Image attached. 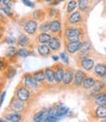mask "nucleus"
<instances>
[{
    "instance_id": "obj_24",
    "label": "nucleus",
    "mask_w": 106,
    "mask_h": 122,
    "mask_svg": "<svg viewBox=\"0 0 106 122\" xmlns=\"http://www.w3.org/2000/svg\"><path fill=\"white\" fill-rule=\"evenodd\" d=\"M56 111H57V114L60 117V116H63V115H65L66 112L68 111V108L65 107V106H63V105H59V106H57L56 107Z\"/></svg>"
},
{
    "instance_id": "obj_20",
    "label": "nucleus",
    "mask_w": 106,
    "mask_h": 122,
    "mask_svg": "<svg viewBox=\"0 0 106 122\" xmlns=\"http://www.w3.org/2000/svg\"><path fill=\"white\" fill-rule=\"evenodd\" d=\"M105 83L101 80H95V82L92 88V90L93 91L94 93H99V92H102L105 88Z\"/></svg>"
},
{
    "instance_id": "obj_35",
    "label": "nucleus",
    "mask_w": 106,
    "mask_h": 122,
    "mask_svg": "<svg viewBox=\"0 0 106 122\" xmlns=\"http://www.w3.org/2000/svg\"><path fill=\"white\" fill-rule=\"evenodd\" d=\"M5 96H6V92L4 91V92L2 93V95L0 96V107L2 106V104H3V101H4V98H5Z\"/></svg>"
},
{
    "instance_id": "obj_26",
    "label": "nucleus",
    "mask_w": 106,
    "mask_h": 122,
    "mask_svg": "<svg viewBox=\"0 0 106 122\" xmlns=\"http://www.w3.org/2000/svg\"><path fill=\"white\" fill-rule=\"evenodd\" d=\"M89 5H90L89 0H78V7H79V10L82 12L86 11L89 8Z\"/></svg>"
},
{
    "instance_id": "obj_27",
    "label": "nucleus",
    "mask_w": 106,
    "mask_h": 122,
    "mask_svg": "<svg viewBox=\"0 0 106 122\" xmlns=\"http://www.w3.org/2000/svg\"><path fill=\"white\" fill-rule=\"evenodd\" d=\"M28 42H29V38L26 35H24V34H22L19 37V39H18V44L19 46H22V47L26 46L28 44Z\"/></svg>"
},
{
    "instance_id": "obj_28",
    "label": "nucleus",
    "mask_w": 106,
    "mask_h": 122,
    "mask_svg": "<svg viewBox=\"0 0 106 122\" xmlns=\"http://www.w3.org/2000/svg\"><path fill=\"white\" fill-rule=\"evenodd\" d=\"M77 7V1L76 0H71L67 3V8H66V12L67 13H72L75 8Z\"/></svg>"
},
{
    "instance_id": "obj_4",
    "label": "nucleus",
    "mask_w": 106,
    "mask_h": 122,
    "mask_svg": "<svg viewBox=\"0 0 106 122\" xmlns=\"http://www.w3.org/2000/svg\"><path fill=\"white\" fill-rule=\"evenodd\" d=\"M86 78H87V74L85 73L83 70H80V69L77 70V71L75 72V74H74V79H73L74 86H76V87L82 86Z\"/></svg>"
},
{
    "instance_id": "obj_29",
    "label": "nucleus",
    "mask_w": 106,
    "mask_h": 122,
    "mask_svg": "<svg viewBox=\"0 0 106 122\" xmlns=\"http://www.w3.org/2000/svg\"><path fill=\"white\" fill-rule=\"evenodd\" d=\"M17 49L15 47H9L6 51V56L7 57H10V58H12V57H15L17 55Z\"/></svg>"
},
{
    "instance_id": "obj_3",
    "label": "nucleus",
    "mask_w": 106,
    "mask_h": 122,
    "mask_svg": "<svg viewBox=\"0 0 106 122\" xmlns=\"http://www.w3.org/2000/svg\"><path fill=\"white\" fill-rule=\"evenodd\" d=\"M17 98L19 99L20 101L27 102L30 98V92H29L28 88H26L24 85L19 86L17 90Z\"/></svg>"
},
{
    "instance_id": "obj_5",
    "label": "nucleus",
    "mask_w": 106,
    "mask_h": 122,
    "mask_svg": "<svg viewBox=\"0 0 106 122\" xmlns=\"http://www.w3.org/2000/svg\"><path fill=\"white\" fill-rule=\"evenodd\" d=\"M55 70V82L56 83H60L63 80V76H64V72H65V68L61 65H58L54 67Z\"/></svg>"
},
{
    "instance_id": "obj_34",
    "label": "nucleus",
    "mask_w": 106,
    "mask_h": 122,
    "mask_svg": "<svg viewBox=\"0 0 106 122\" xmlns=\"http://www.w3.org/2000/svg\"><path fill=\"white\" fill-rule=\"evenodd\" d=\"M15 74H16V69H11L10 71H8V77H9V78L13 77Z\"/></svg>"
},
{
    "instance_id": "obj_7",
    "label": "nucleus",
    "mask_w": 106,
    "mask_h": 122,
    "mask_svg": "<svg viewBox=\"0 0 106 122\" xmlns=\"http://www.w3.org/2000/svg\"><path fill=\"white\" fill-rule=\"evenodd\" d=\"M81 46H82L81 40L80 41H76V42H68L67 41L65 49H66V51L69 54H75L76 52H78V51L80 50Z\"/></svg>"
},
{
    "instance_id": "obj_9",
    "label": "nucleus",
    "mask_w": 106,
    "mask_h": 122,
    "mask_svg": "<svg viewBox=\"0 0 106 122\" xmlns=\"http://www.w3.org/2000/svg\"><path fill=\"white\" fill-rule=\"evenodd\" d=\"M74 70L70 67L65 68V72H64V76H63V80H62V83L64 85H69L73 82V79H74Z\"/></svg>"
},
{
    "instance_id": "obj_16",
    "label": "nucleus",
    "mask_w": 106,
    "mask_h": 122,
    "mask_svg": "<svg viewBox=\"0 0 106 122\" xmlns=\"http://www.w3.org/2000/svg\"><path fill=\"white\" fill-rule=\"evenodd\" d=\"M51 39H52L51 34H49L48 32H41L37 37V41L40 44H47V43L49 44Z\"/></svg>"
},
{
    "instance_id": "obj_15",
    "label": "nucleus",
    "mask_w": 106,
    "mask_h": 122,
    "mask_svg": "<svg viewBox=\"0 0 106 122\" xmlns=\"http://www.w3.org/2000/svg\"><path fill=\"white\" fill-rule=\"evenodd\" d=\"M37 51H38V53H39L40 56H42V57H48L51 54L52 49L49 46H47L46 44H41V45H39L37 47Z\"/></svg>"
},
{
    "instance_id": "obj_38",
    "label": "nucleus",
    "mask_w": 106,
    "mask_h": 122,
    "mask_svg": "<svg viewBox=\"0 0 106 122\" xmlns=\"http://www.w3.org/2000/svg\"><path fill=\"white\" fill-rule=\"evenodd\" d=\"M60 1H62V0H56V2H55V3H56V4H58V2H60Z\"/></svg>"
},
{
    "instance_id": "obj_6",
    "label": "nucleus",
    "mask_w": 106,
    "mask_h": 122,
    "mask_svg": "<svg viewBox=\"0 0 106 122\" xmlns=\"http://www.w3.org/2000/svg\"><path fill=\"white\" fill-rule=\"evenodd\" d=\"M24 103H25V102L20 101L18 98L14 99L12 101L11 105H10V108H11L12 110H14V111H17V112H19V111H23L24 109V107H25Z\"/></svg>"
},
{
    "instance_id": "obj_25",
    "label": "nucleus",
    "mask_w": 106,
    "mask_h": 122,
    "mask_svg": "<svg viewBox=\"0 0 106 122\" xmlns=\"http://www.w3.org/2000/svg\"><path fill=\"white\" fill-rule=\"evenodd\" d=\"M20 118H22V116H20L19 113H17V111H15V112H13V113H10L9 115L6 116V119H7L8 121H11V122L19 121Z\"/></svg>"
},
{
    "instance_id": "obj_1",
    "label": "nucleus",
    "mask_w": 106,
    "mask_h": 122,
    "mask_svg": "<svg viewBox=\"0 0 106 122\" xmlns=\"http://www.w3.org/2000/svg\"><path fill=\"white\" fill-rule=\"evenodd\" d=\"M64 36L68 42L80 41L82 36V29L78 27H68L64 31Z\"/></svg>"
},
{
    "instance_id": "obj_14",
    "label": "nucleus",
    "mask_w": 106,
    "mask_h": 122,
    "mask_svg": "<svg viewBox=\"0 0 106 122\" xmlns=\"http://www.w3.org/2000/svg\"><path fill=\"white\" fill-rule=\"evenodd\" d=\"M45 78L48 83L55 82V70L53 67H47L45 69Z\"/></svg>"
},
{
    "instance_id": "obj_8",
    "label": "nucleus",
    "mask_w": 106,
    "mask_h": 122,
    "mask_svg": "<svg viewBox=\"0 0 106 122\" xmlns=\"http://www.w3.org/2000/svg\"><path fill=\"white\" fill-rule=\"evenodd\" d=\"M25 32L28 33V34H34L36 32V30L38 28V25L35 21L33 20H29L28 22H26L24 24V26Z\"/></svg>"
},
{
    "instance_id": "obj_12",
    "label": "nucleus",
    "mask_w": 106,
    "mask_h": 122,
    "mask_svg": "<svg viewBox=\"0 0 106 122\" xmlns=\"http://www.w3.org/2000/svg\"><path fill=\"white\" fill-rule=\"evenodd\" d=\"M82 21V14L81 12H73L69 17H68V23L71 25L78 24Z\"/></svg>"
},
{
    "instance_id": "obj_32",
    "label": "nucleus",
    "mask_w": 106,
    "mask_h": 122,
    "mask_svg": "<svg viewBox=\"0 0 106 122\" xmlns=\"http://www.w3.org/2000/svg\"><path fill=\"white\" fill-rule=\"evenodd\" d=\"M22 1H23V3L24 5H26L28 7H34V4L31 2V1H29V0H22Z\"/></svg>"
},
{
    "instance_id": "obj_13",
    "label": "nucleus",
    "mask_w": 106,
    "mask_h": 122,
    "mask_svg": "<svg viewBox=\"0 0 106 122\" xmlns=\"http://www.w3.org/2000/svg\"><path fill=\"white\" fill-rule=\"evenodd\" d=\"M94 74L98 77H103L106 74V65L97 64L94 66Z\"/></svg>"
},
{
    "instance_id": "obj_10",
    "label": "nucleus",
    "mask_w": 106,
    "mask_h": 122,
    "mask_svg": "<svg viewBox=\"0 0 106 122\" xmlns=\"http://www.w3.org/2000/svg\"><path fill=\"white\" fill-rule=\"evenodd\" d=\"M81 66L87 70V71H90L94 67V62L92 59H90L89 57H84L81 59Z\"/></svg>"
},
{
    "instance_id": "obj_2",
    "label": "nucleus",
    "mask_w": 106,
    "mask_h": 122,
    "mask_svg": "<svg viewBox=\"0 0 106 122\" xmlns=\"http://www.w3.org/2000/svg\"><path fill=\"white\" fill-rule=\"evenodd\" d=\"M23 82H24V85L30 89V90H36L38 89V82L35 80L34 76L31 75V74H25L24 76V79H23Z\"/></svg>"
},
{
    "instance_id": "obj_41",
    "label": "nucleus",
    "mask_w": 106,
    "mask_h": 122,
    "mask_svg": "<svg viewBox=\"0 0 106 122\" xmlns=\"http://www.w3.org/2000/svg\"><path fill=\"white\" fill-rule=\"evenodd\" d=\"M0 17H1V13H0Z\"/></svg>"
},
{
    "instance_id": "obj_33",
    "label": "nucleus",
    "mask_w": 106,
    "mask_h": 122,
    "mask_svg": "<svg viewBox=\"0 0 106 122\" xmlns=\"http://www.w3.org/2000/svg\"><path fill=\"white\" fill-rule=\"evenodd\" d=\"M60 57H61V59H62L63 62L66 63V64H68V57L65 55V53H61V54H60Z\"/></svg>"
},
{
    "instance_id": "obj_21",
    "label": "nucleus",
    "mask_w": 106,
    "mask_h": 122,
    "mask_svg": "<svg viewBox=\"0 0 106 122\" xmlns=\"http://www.w3.org/2000/svg\"><path fill=\"white\" fill-rule=\"evenodd\" d=\"M33 76L35 78V80L37 81L38 83H43L44 81L46 80L45 78V70L43 69H40V70H37L33 73Z\"/></svg>"
},
{
    "instance_id": "obj_19",
    "label": "nucleus",
    "mask_w": 106,
    "mask_h": 122,
    "mask_svg": "<svg viewBox=\"0 0 106 122\" xmlns=\"http://www.w3.org/2000/svg\"><path fill=\"white\" fill-rule=\"evenodd\" d=\"M61 28V25L58 20H54L50 23V31L53 33H58Z\"/></svg>"
},
{
    "instance_id": "obj_17",
    "label": "nucleus",
    "mask_w": 106,
    "mask_h": 122,
    "mask_svg": "<svg viewBox=\"0 0 106 122\" xmlns=\"http://www.w3.org/2000/svg\"><path fill=\"white\" fill-rule=\"evenodd\" d=\"M48 116V110H40L35 113L33 120L35 122H41V121H46V118Z\"/></svg>"
},
{
    "instance_id": "obj_18",
    "label": "nucleus",
    "mask_w": 106,
    "mask_h": 122,
    "mask_svg": "<svg viewBox=\"0 0 106 122\" xmlns=\"http://www.w3.org/2000/svg\"><path fill=\"white\" fill-rule=\"evenodd\" d=\"M49 47L53 51H58L60 48V39L58 37H52L49 42Z\"/></svg>"
},
{
    "instance_id": "obj_40",
    "label": "nucleus",
    "mask_w": 106,
    "mask_h": 122,
    "mask_svg": "<svg viewBox=\"0 0 106 122\" xmlns=\"http://www.w3.org/2000/svg\"><path fill=\"white\" fill-rule=\"evenodd\" d=\"M0 92H1V87H0Z\"/></svg>"
},
{
    "instance_id": "obj_11",
    "label": "nucleus",
    "mask_w": 106,
    "mask_h": 122,
    "mask_svg": "<svg viewBox=\"0 0 106 122\" xmlns=\"http://www.w3.org/2000/svg\"><path fill=\"white\" fill-rule=\"evenodd\" d=\"M94 102L95 104L98 105V106H104L106 107V92H99L96 93L94 97Z\"/></svg>"
},
{
    "instance_id": "obj_22",
    "label": "nucleus",
    "mask_w": 106,
    "mask_h": 122,
    "mask_svg": "<svg viewBox=\"0 0 106 122\" xmlns=\"http://www.w3.org/2000/svg\"><path fill=\"white\" fill-rule=\"evenodd\" d=\"M94 114L97 118H105L106 117V107L98 106L94 111Z\"/></svg>"
},
{
    "instance_id": "obj_37",
    "label": "nucleus",
    "mask_w": 106,
    "mask_h": 122,
    "mask_svg": "<svg viewBox=\"0 0 106 122\" xmlns=\"http://www.w3.org/2000/svg\"><path fill=\"white\" fill-rule=\"evenodd\" d=\"M53 59H54L55 61H58V56H53Z\"/></svg>"
},
{
    "instance_id": "obj_31",
    "label": "nucleus",
    "mask_w": 106,
    "mask_h": 122,
    "mask_svg": "<svg viewBox=\"0 0 106 122\" xmlns=\"http://www.w3.org/2000/svg\"><path fill=\"white\" fill-rule=\"evenodd\" d=\"M18 55H19V57H22V58H26L29 54H28V51H27L25 48H22V49L19 50Z\"/></svg>"
},
{
    "instance_id": "obj_36",
    "label": "nucleus",
    "mask_w": 106,
    "mask_h": 122,
    "mask_svg": "<svg viewBox=\"0 0 106 122\" xmlns=\"http://www.w3.org/2000/svg\"><path fill=\"white\" fill-rule=\"evenodd\" d=\"M4 66H5V64H4V62H0V70H1V69H3V68H4Z\"/></svg>"
},
{
    "instance_id": "obj_39",
    "label": "nucleus",
    "mask_w": 106,
    "mask_h": 122,
    "mask_svg": "<svg viewBox=\"0 0 106 122\" xmlns=\"http://www.w3.org/2000/svg\"><path fill=\"white\" fill-rule=\"evenodd\" d=\"M45 1H46V2H52L53 0H45Z\"/></svg>"
},
{
    "instance_id": "obj_30",
    "label": "nucleus",
    "mask_w": 106,
    "mask_h": 122,
    "mask_svg": "<svg viewBox=\"0 0 106 122\" xmlns=\"http://www.w3.org/2000/svg\"><path fill=\"white\" fill-rule=\"evenodd\" d=\"M40 30L42 32H48L50 30V23H44L40 25Z\"/></svg>"
},
{
    "instance_id": "obj_23",
    "label": "nucleus",
    "mask_w": 106,
    "mask_h": 122,
    "mask_svg": "<svg viewBox=\"0 0 106 122\" xmlns=\"http://www.w3.org/2000/svg\"><path fill=\"white\" fill-rule=\"evenodd\" d=\"M94 82H95V79L93 78V77H88L87 76V78L85 79V81H84V83H83V87H84V89H92V86H93V84H94Z\"/></svg>"
}]
</instances>
